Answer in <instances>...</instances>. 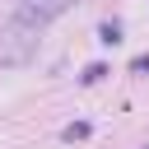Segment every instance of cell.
Here are the masks:
<instances>
[{
    "label": "cell",
    "mask_w": 149,
    "mask_h": 149,
    "mask_svg": "<svg viewBox=\"0 0 149 149\" xmlns=\"http://www.w3.org/2000/svg\"><path fill=\"white\" fill-rule=\"evenodd\" d=\"M65 5H70V0H19V23L42 28V23H47V19H56Z\"/></svg>",
    "instance_id": "1"
}]
</instances>
